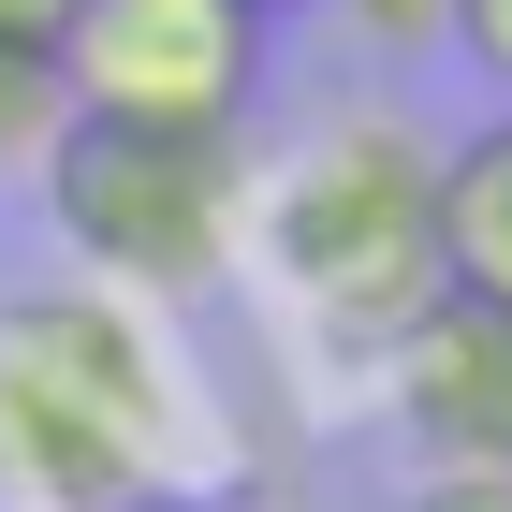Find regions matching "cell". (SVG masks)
<instances>
[{"label":"cell","mask_w":512,"mask_h":512,"mask_svg":"<svg viewBox=\"0 0 512 512\" xmlns=\"http://www.w3.org/2000/svg\"><path fill=\"white\" fill-rule=\"evenodd\" d=\"M132 512H220V498H205V483H176V498H132Z\"/></svg>","instance_id":"cell-12"},{"label":"cell","mask_w":512,"mask_h":512,"mask_svg":"<svg viewBox=\"0 0 512 512\" xmlns=\"http://www.w3.org/2000/svg\"><path fill=\"white\" fill-rule=\"evenodd\" d=\"M205 483V381L176 322L132 293H15L0 308V512H132Z\"/></svg>","instance_id":"cell-1"},{"label":"cell","mask_w":512,"mask_h":512,"mask_svg":"<svg viewBox=\"0 0 512 512\" xmlns=\"http://www.w3.org/2000/svg\"><path fill=\"white\" fill-rule=\"evenodd\" d=\"M249 15H308V0H249Z\"/></svg>","instance_id":"cell-14"},{"label":"cell","mask_w":512,"mask_h":512,"mask_svg":"<svg viewBox=\"0 0 512 512\" xmlns=\"http://www.w3.org/2000/svg\"><path fill=\"white\" fill-rule=\"evenodd\" d=\"M395 512H512V469H410Z\"/></svg>","instance_id":"cell-10"},{"label":"cell","mask_w":512,"mask_h":512,"mask_svg":"<svg viewBox=\"0 0 512 512\" xmlns=\"http://www.w3.org/2000/svg\"><path fill=\"white\" fill-rule=\"evenodd\" d=\"M264 30L278 15L249 0H74L59 88H74V118H132V132H249Z\"/></svg>","instance_id":"cell-4"},{"label":"cell","mask_w":512,"mask_h":512,"mask_svg":"<svg viewBox=\"0 0 512 512\" xmlns=\"http://www.w3.org/2000/svg\"><path fill=\"white\" fill-rule=\"evenodd\" d=\"M59 132H74V88H59V44L0 30V191H30L44 161H59Z\"/></svg>","instance_id":"cell-7"},{"label":"cell","mask_w":512,"mask_h":512,"mask_svg":"<svg viewBox=\"0 0 512 512\" xmlns=\"http://www.w3.org/2000/svg\"><path fill=\"white\" fill-rule=\"evenodd\" d=\"M59 15L74 0H0V30H30V44H59Z\"/></svg>","instance_id":"cell-11"},{"label":"cell","mask_w":512,"mask_h":512,"mask_svg":"<svg viewBox=\"0 0 512 512\" xmlns=\"http://www.w3.org/2000/svg\"><path fill=\"white\" fill-rule=\"evenodd\" d=\"M44 235L74 249L88 293L132 308H205L249 264V132H132V118H74L59 161L30 176Z\"/></svg>","instance_id":"cell-3"},{"label":"cell","mask_w":512,"mask_h":512,"mask_svg":"<svg viewBox=\"0 0 512 512\" xmlns=\"http://www.w3.org/2000/svg\"><path fill=\"white\" fill-rule=\"evenodd\" d=\"M249 249H264V293L308 352L381 366L454 293L439 278V147L410 118H322L249 191Z\"/></svg>","instance_id":"cell-2"},{"label":"cell","mask_w":512,"mask_h":512,"mask_svg":"<svg viewBox=\"0 0 512 512\" xmlns=\"http://www.w3.org/2000/svg\"><path fill=\"white\" fill-rule=\"evenodd\" d=\"M381 410L410 439V469H512V308L439 293L381 352Z\"/></svg>","instance_id":"cell-5"},{"label":"cell","mask_w":512,"mask_h":512,"mask_svg":"<svg viewBox=\"0 0 512 512\" xmlns=\"http://www.w3.org/2000/svg\"><path fill=\"white\" fill-rule=\"evenodd\" d=\"M264 512H337V498H264Z\"/></svg>","instance_id":"cell-13"},{"label":"cell","mask_w":512,"mask_h":512,"mask_svg":"<svg viewBox=\"0 0 512 512\" xmlns=\"http://www.w3.org/2000/svg\"><path fill=\"white\" fill-rule=\"evenodd\" d=\"M322 15H337L366 59H439V15H454V0H322Z\"/></svg>","instance_id":"cell-8"},{"label":"cell","mask_w":512,"mask_h":512,"mask_svg":"<svg viewBox=\"0 0 512 512\" xmlns=\"http://www.w3.org/2000/svg\"><path fill=\"white\" fill-rule=\"evenodd\" d=\"M439 59H469V74L512 103V0H454V15H439Z\"/></svg>","instance_id":"cell-9"},{"label":"cell","mask_w":512,"mask_h":512,"mask_svg":"<svg viewBox=\"0 0 512 512\" xmlns=\"http://www.w3.org/2000/svg\"><path fill=\"white\" fill-rule=\"evenodd\" d=\"M439 278L512 308V103L439 147Z\"/></svg>","instance_id":"cell-6"}]
</instances>
